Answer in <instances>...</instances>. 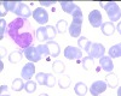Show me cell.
<instances>
[{
	"label": "cell",
	"mask_w": 121,
	"mask_h": 96,
	"mask_svg": "<svg viewBox=\"0 0 121 96\" xmlns=\"http://www.w3.org/2000/svg\"><path fill=\"white\" fill-rule=\"evenodd\" d=\"M7 35L24 52L28 47L33 44L34 37H36V30H34L27 18L17 17L9 23Z\"/></svg>",
	"instance_id": "obj_1"
},
{
	"label": "cell",
	"mask_w": 121,
	"mask_h": 96,
	"mask_svg": "<svg viewBox=\"0 0 121 96\" xmlns=\"http://www.w3.org/2000/svg\"><path fill=\"white\" fill-rule=\"evenodd\" d=\"M105 12L110 19V22L114 23V22H119V19L121 18V10L119 7V5L115 3V1H110V3H107L104 4V7Z\"/></svg>",
	"instance_id": "obj_2"
},
{
	"label": "cell",
	"mask_w": 121,
	"mask_h": 96,
	"mask_svg": "<svg viewBox=\"0 0 121 96\" xmlns=\"http://www.w3.org/2000/svg\"><path fill=\"white\" fill-rule=\"evenodd\" d=\"M82 22H84V17L73 18L72 24H70L69 28H68L69 35L72 36L73 38L80 37V34H81V28H82Z\"/></svg>",
	"instance_id": "obj_3"
},
{
	"label": "cell",
	"mask_w": 121,
	"mask_h": 96,
	"mask_svg": "<svg viewBox=\"0 0 121 96\" xmlns=\"http://www.w3.org/2000/svg\"><path fill=\"white\" fill-rule=\"evenodd\" d=\"M12 13H15L19 18H27V19L30 16H33V12L30 11L29 6L27 4H24V3H21V1H16V6L13 8Z\"/></svg>",
	"instance_id": "obj_4"
},
{
	"label": "cell",
	"mask_w": 121,
	"mask_h": 96,
	"mask_svg": "<svg viewBox=\"0 0 121 96\" xmlns=\"http://www.w3.org/2000/svg\"><path fill=\"white\" fill-rule=\"evenodd\" d=\"M63 54L68 60H78V59H82L84 58L82 56V51L78 47H74V46L65 47Z\"/></svg>",
	"instance_id": "obj_5"
},
{
	"label": "cell",
	"mask_w": 121,
	"mask_h": 96,
	"mask_svg": "<svg viewBox=\"0 0 121 96\" xmlns=\"http://www.w3.org/2000/svg\"><path fill=\"white\" fill-rule=\"evenodd\" d=\"M88 22L93 28H100L103 24V17L99 10H92L88 13Z\"/></svg>",
	"instance_id": "obj_6"
},
{
	"label": "cell",
	"mask_w": 121,
	"mask_h": 96,
	"mask_svg": "<svg viewBox=\"0 0 121 96\" xmlns=\"http://www.w3.org/2000/svg\"><path fill=\"white\" fill-rule=\"evenodd\" d=\"M33 17L35 19V22L41 25H45L48 22V13L44 7H36L33 12Z\"/></svg>",
	"instance_id": "obj_7"
},
{
	"label": "cell",
	"mask_w": 121,
	"mask_h": 96,
	"mask_svg": "<svg viewBox=\"0 0 121 96\" xmlns=\"http://www.w3.org/2000/svg\"><path fill=\"white\" fill-rule=\"evenodd\" d=\"M108 88L105 81H96L91 84L90 86V92L92 96H99L102 92H104Z\"/></svg>",
	"instance_id": "obj_8"
},
{
	"label": "cell",
	"mask_w": 121,
	"mask_h": 96,
	"mask_svg": "<svg viewBox=\"0 0 121 96\" xmlns=\"http://www.w3.org/2000/svg\"><path fill=\"white\" fill-rule=\"evenodd\" d=\"M23 53H24L26 59L29 60V63H38V61L41 60V55H40V53L38 52V48L34 47V46L28 47Z\"/></svg>",
	"instance_id": "obj_9"
},
{
	"label": "cell",
	"mask_w": 121,
	"mask_h": 96,
	"mask_svg": "<svg viewBox=\"0 0 121 96\" xmlns=\"http://www.w3.org/2000/svg\"><path fill=\"white\" fill-rule=\"evenodd\" d=\"M104 53H105V48L102 43H92V46H91V49H90V53H88V56L91 58H98V59H100L102 56H104Z\"/></svg>",
	"instance_id": "obj_10"
},
{
	"label": "cell",
	"mask_w": 121,
	"mask_h": 96,
	"mask_svg": "<svg viewBox=\"0 0 121 96\" xmlns=\"http://www.w3.org/2000/svg\"><path fill=\"white\" fill-rule=\"evenodd\" d=\"M35 73V66L34 63H27L23 67H22V71H21V77L24 81H32L33 76Z\"/></svg>",
	"instance_id": "obj_11"
},
{
	"label": "cell",
	"mask_w": 121,
	"mask_h": 96,
	"mask_svg": "<svg viewBox=\"0 0 121 96\" xmlns=\"http://www.w3.org/2000/svg\"><path fill=\"white\" fill-rule=\"evenodd\" d=\"M99 65H100V67H102V70L105 71V72H108V73L113 72V70H114L113 59H112L109 55H108V56L104 55V56L100 58V59H99Z\"/></svg>",
	"instance_id": "obj_12"
},
{
	"label": "cell",
	"mask_w": 121,
	"mask_h": 96,
	"mask_svg": "<svg viewBox=\"0 0 121 96\" xmlns=\"http://www.w3.org/2000/svg\"><path fill=\"white\" fill-rule=\"evenodd\" d=\"M100 30H102V33L105 35V36H112L114 35L115 30H116V26L114 25V23L112 22H104L102 24V26H100Z\"/></svg>",
	"instance_id": "obj_13"
},
{
	"label": "cell",
	"mask_w": 121,
	"mask_h": 96,
	"mask_svg": "<svg viewBox=\"0 0 121 96\" xmlns=\"http://www.w3.org/2000/svg\"><path fill=\"white\" fill-rule=\"evenodd\" d=\"M105 83L107 85L109 86V88H116V86L119 85V78H117V76L114 73V72H110L105 76Z\"/></svg>",
	"instance_id": "obj_14"
},
{
	"label": "cell",
	"mask_w": 121,
	"mask_h": 96,
	"mask_svg": "<svg viewBox=\"0 0 121 96\" xmlns=\"http://www.w3.org/2000/svg\"><path fill=\"white\" fill-rule=\"evenodd\" d=\"M47 47L50 49V55L53 56V58H57L59 54H60V48H59V44L56 42V41H47Z\"/></svg>",
	"instance_id": "obj_15"
},
{
	"label": "cell",
	"mask_w": 121,
	"mask_h": 96,
	"mask_svg": "<svg viewBox=\"0 0 121 96\" xmlns=\"http://www.w3.org/2000/svg\"><path fill=\"white\" fill-rule=\"evenodd\" d=\"M78 44H79V48H82L86 53H90L92 42H91L88 38H86L85 36H80V37L78 38Z\"/></svg>",
	"instance_id": "obj_16"
},
{
	"label": "cell",
	"mask_w": 121,
	"mask_h": 96,
	"mask_svg": "<svg viewBox=\"0 0 121 96\" xmlns=\"http://www.w3.org/2000/svg\"><path fill=\"white\" fill-rule=\"evenodd\" d=\"M108 54L112 59H114V58H121V42L110 47L108 51Z\"/></svg>",
	"instance_id": "obj_17"
},
{
	"label": "cell",
	"mask_w": 121,
	"mask_h": 96,
	"mask_svg": "<svg viewBox=\"0 0 121 96\" xmlns=\"http://www.w3.org/2000/svg\"><path fill=\"white\" fill-rule=\"evenodd\" d=\"M59 4H60V7H62V10H63L65 13H68V15H73L74 10H75L76 6H78L75 3H70V1H60Z\"/></svg>",
	"instance_id": "obj_18"
},
{
	"label": "cell",
	"mask_w": 121,
	"mask_h": 96,
	"mask_svg": "<svg viewBox=\"0 0 121 96\" xmlns=\"http://www.w3.org/2000/svg\"><path fill=\"white\" fill-rule=\"evenodd\" d=\"M23 59V51H13L9 55V61L11 64H17Z\"/></svg>",
	"instance_id": "obj_19"
},
{
	"label": "cell",
	"mask_w": 121,
	"mask_h": 96,
	"mask_svg": "<svg viewBox=\"0 0 121 96\" xmlns=\"http://www.w3.org/2000/svg\"><path fill=\"white\" fill-rule=\"evenodd\" d=\"M74 91H75V94H76L78 96H85V95L87 94V91H88V88H87V85H86L85 83L79 82V83H76L75 86H74Z\"/></svg>",
	"instance_id": "obj_20"
},
{
	"label": "cell",
	"mask_w": 121,
	"mask_h": 96,
	"mask_svg": "<svg viewBox=\"0 0 121 96\" xmlns=\"http://www.w3.org/2000/svg\"><path fill=\"white\" fill-rule=\"evenodd\" d=\"M36 40L40 42L47 41V34H46V26H40L36 29Z\"/></svg>",
	"instance_id": "obj_21"
},
{
	"label": "cell",
	"mask_w": 121,
	"mask_h": 96,
	"mask_svg": "<svg viewBox=\"0 0 121 96\" xmlns=\"http://www.w3.org/2000/svg\"><path fill=\"white\" fill-rule=\"evenodd\" d=\"M81 63H82L84 70H86V71H90L91 69H93V66H95L93 58H91V56H85V58H82Z\"/></svg>",
	"instance_id": "obj_22"
},
{
	"label": "cell",
	"mask_w": 121,
	"mask_h": 96,
	"mask_svg": "<svg viewBox=\"0 0 121 96\" xmlns=\"http://www.w3.org/2000/svg\"><path fill=\"white\" fill-rule=\"evenodd\" d=\"M52 70H53L55 73H63L64 70H65V65L60 60H55L53 64H52Z\"/></svg>",
	"instance_id": "obj_23"
},
{
	"label": "cell",
	"mask_w": 121,
	"mask_h": 96,
	"mask_svg": "<svg viewBox=\"0 0 121 96\" xmlns=\"http://www.w3.org/2000/svg\"><path fill=\"white\" fill-rule=\"evenodd\" d=\"M68 23L65 19H59L56 24V29H57V33L58 34H64L67 30H68Z\"/></svg>",
	"instance_id": "obj_24"
},
{
	"label": "cell",
	"mask_w": 121,
	"mask_h": 96,
	"mask_svg": "<svg viewBox=\"0 0 121 96\" xmlns=\"http://www.w3.org/2000/svg\"><path fill=\"white\" fill-rule=\"evenodd\" d=\"M70 83H72V78L69 76H63L58 79V85L60 89H67L70 86Z\"/></svg>",
	"instance_id": "obj_25"
},
{
	"label": "cell",
	"mask_w": 121,
	"mask_h": 96,
	"mask_svg": "<svg viewBox=\"0 0 121 96\" xmlns=\"http://www.w3.org/2000/svg\"><path fill=\"white\" fill-rule=\"evenodd\" d=\"M46 34H47V41H53V38L58 34L56 26H53V25H46Z\"/></svg>",
	"instance_id": "obj_26"
},
{
	"label": "cell",
	"mask_w": 121,
	"mask_h": 96,
	"mask_svg": "<svg viewBox=\"0 0 121 96\" xmlns=\"http://www.w3.org/2000/svg\"><path fill=\"white\" fill-rule=\"evenodd\" d=\"M24 85L26 83L23 82V78H16L12 82V89L13 91H21L24 89Z\"/></svg>",
	"instance_id": "obj_27"
},
{
	"label": "cell",
	"mask_w": 121,
	"mask_h": 96,
	"mask_svg": "<svg viewBox=\"0 0 121 96\" xmlns=\"http://www.w3.org/2000/svg\"><path fill=\"white\" fill-rule=\"evenodd\" d=\"M24 90L28 92V94H32L36 90V82L34 81H28L24 85Z\"/></svg>",
	"instance_id": "obj_28"
},
{
	"label": "cell",
	"mask_w": 121,
	"mask_h": 96,
	"mask_svg": "<svg viewBox=\"0 0 121 96\" xmlns=\"http://www.w3.org/2000/svg\"><path fill=\"white\" fill-rule=\"evenodd\" d=\"M7 29H9V24H6L5 19L1 18V19H0V40H3V38H4L5 33H7Z\"/></svg>",
	"instance_id": "obj_29"
},
{
	"label": "cell",
	"mask_w": 121,
	"mask_h": 96,
	"mask_svg": "<svg viewBox=\"0 0 121 96\" xmlns=\"http://www.w3.org/2000/svg\"><path fill=\"white\" fill-rule=\"evenodd\" d=\"M36 82L40 85H46V79H47V73L46 72H39L36 73Z\"/></svg>",
	"instance_id": "obj_30"
},
{
	"label": "cell",
	"mask_w": 121,
	"mask_h": 96,
	"mask_svg": "<svg viewBox=\"0 0 121 96\" xmlns=\"http://www.w3.org/2000/svg\"><path fill=\"white\" fill-rule=\"evenodd\" d=\"M38 52L40 53V55H44V56H47V55H50V49H48V47H47V44L45 43V44H43V43H40L38 47Z\"/></svg>",
	"instance_id": "obj_31"
},
{
	"label": "cell",
	"mask_w": 121,
	"mask_h": 96,
	"mask_svg": "<svg viewBox=\"0 0 121 96\" xmlns=\"http://www.w3.org/2000/svg\"><path fill=\"white\" fill-rule=\"evenodd\" d=\"M56 84V77L52 73H47V79H46V85L47 88H53Z\"/></svg>",
	"instance_id": "obj_32"
},
{
	"label": "cell",
	"mask_w": 121,
	"mask_h": 96,
	"mask_svg": "<svg viewBox=\"0 0 121 96\" xmlns=\"http://www.w3.org/2000/svg\"><path fill=\"white\" fill-rule=\"evenodd\" d=\"M7 10H6V7L4 6V4L3 3H0V17H1V18H4L6 15H7Z\"/></svg>",
	"instance_id": "obj_33"
},
{
	"label": "cell",
	"mask_w": 121,
	"mask_h": 96,
	"mask_svg": "<svg viewBox=\"0 0 121 96\" xmlns=\"http://www.w3.org/2000/svg\"><path fill=\"white\" fill-rule=\"evenodd\" d=\"M55 3H52V1H40V7H47V6H52Z\"/></svg>",
	"instance_id": "obj_34"
},
{
	"label": "cell",
	"mask_w": 121,
	"mask_h": 96,
	"mask_svg": "<svg viewBox=\"0 0 121 96\" xmlns=\"http://www.w3.org/2000/svg\"><path fill=\"white\" fill-rule=\"evenodd\" d=\"M0 51H1V55H0V56H1V58H4V56L6 55V53H7V52H6V48L1 46V47H0Z\"/></svg>",
	"instance_id": "obj_35"
},
{
	"label": "cell",
	"mask_w": 121,
	"mask_h": 96,
	"mask_svg": "<svg viewBox=\"0 0 121 96\" xmlns=\"http://www.w3.org/2000/svg\"><path fill=\"white\" fill-rule=\"evenodd\" d=\"M116 30H117V33L121 35V22H119L117 23V26H116Z\"/></svg>",
	"instance_id": "obj_36"
},
{
	"label": "cell",
	"mask_w": 121,
	"mask_h": 96,
	"mask_svg": "<svg viewBox=\"0 0 121 96\" xmlns=\"http://www.w3.org/2000/svg\"><path fill=\"white\" fill-rule=\"evenodd\" d=\"M0 89H1V95L4 94V91H6L7 90V86L6 85H1V86H0Z\"/></svg>",
	"instance_id": "obj_37"
},
{
	"label": "cell",
	"mask_w": 121,
	"mask_h": 96,
	"mask_svg": "<svg viewBox=\"0 0 121 96\" xmlns=\"http://www.w3.org/2000/svg\"><path fill=\"white\" fill-rule=\"evenodd\" d=\"M117 96H121V85L119 86V89H117Z\"/></svg>",
	"instance_id": "obj_38"
},
{
	"label": "cell",
	"mask_w": 121,
	"mask_h": 96,
	"mask_svg": "<svg viewBox=\"0 0 121 96\" xmlns=\"http://www.w3.org/2000/svg\"><path fill=\"white\" fill-rule=\"evenodd\" d=\"M4 70V64H3V61H0V71H3Z\"/></svg>",
	"instance_id": "obj_39"
},
{
	"label": "cell",
	"mask_w": 121,
	"mask_h": 96,
	"mask_svg": "<svg viewBox=\"0 0 121 96\" xmlns=\"http://www.w3.org/2000/svg\"><path fill=\"white\" fill-rule=\"evenodd\" d=\"M39 96H48V94H46V92H44V94H40Z\"/></svg>",
	"instance_id": "obj_40"
},
{
	"label": "cell",
	"mask_w": 121,
	"mask_h": 96,
	"mask_svg": "<svg viewBox=\"0 0 121 96\" xmlns=\"http://www.w3.org/2000/svg\"><path fill=\"white\" fill-rule=\"evenodd\" d=\"M1 96H10V95H7V94H6V95H5V94H3Z\"/></svg>",
	"instance_id": "obj_41"
}]
</instances>
